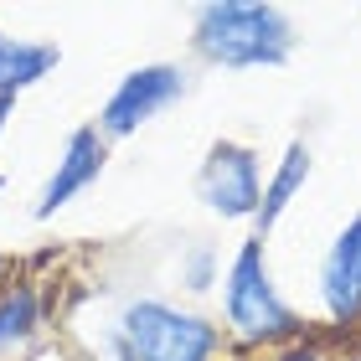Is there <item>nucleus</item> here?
Instances as JSON below:
<instances>
[{
  "label": "nucleus",
  "instance_id": "9b49d317",
  "mask_svg": "<svg viewBox=\"0 0 361 361\" xmlns=\"http://www.w3.org/2000/svg\"><path fill=\"white\" fill-rule=\"evenodd\" d=\"M180 284L191 294H207L212 284H222L217 279V248H212V243H191V248L180 253Z\"/></svg>",
  "mask_w": 361,
  "mask_h": 361
},
{
  "label": "nucleus",
  "instance_id": "dca6fc26",
  "mask_svg": "<svg viewBox=\"0 0 361 361\" xmlns=\"http://www.w3.org/2000/svg\"><path fill=\"white\" fill-rule=\"evenodd\" d=\"M356 361H361V356H356Z\"/></svg>",
  "mask_w": 361,
  "mask_h": 361
},
{
  "label": "nucleus",
  "instance_id": "0eeeda50",
  "mask_svg": "<svg viewBox=\"0 0 361 361\" xmlns=\"http://www.w3.org/2000/svg\"><path fill=\"white\" fill-rule=\"evenodd\" d=\"M320 305L341 331L361 325V212L341 227L320 258Z\"/></svg>",
  "mask_w": 361,
  "mask_h": 361
},
{
  "label": "nucleus",
  "instance_id": "4468645a",
  "mask_svg": "<svg viewBox=\"0 0 361 361\" xmlns=\"http://www.w3.org/2000/svg\"><path fill=\"white\" fill-rule=\"evenodd\" d=\"M0 274H6V253H0Z\"/></svg>",
  "mask_w": 361,
  "mask_h": 361
},
{
  "label": "nucleus",
  "instance_id": "9d476101",
  "mask_svg": "<svg viewBox=\"0 0 361 361\" xmlns=\"http://www.w3.org/2000/svg\"><path fill=\"white\" fill-rule=\"evenodd\" d=\"M37 331H42V289L26 284V279L0 289V356L31 346Z\"/></svg>",
  "mask_w": 361,
  "mask_h": 361
},
{
  "label": "nucleus",
  "instance_id": "7ed1b4c3",
  "mask_svg": "<svg viewBox=\"0 0 361 361\" xmlns=\"http://www.w3.org/2000/svg\"><path fill=\"white\" fill-rule=\"evenodd\" d=\"M119 341L135 361H217L227 346V325L180 310L171 300H129L119 310Z\"/></svg>",
  "mask_w": 361,
  "mask_h": 361
},
{
  "label": "nucleus",
  "instance_id": "39448f33",
  "mask_svg": "<svg viewBox=\"0 0 361 361\" xmlns=\"http://www.w3.org/2000/svg\"><path fill=\"white\" fill-rule=\"evenodd\" d=\"M186 73L176 68V62H145V68L124 73L119 88L104 98V109H98V135L104 140H129L135 129H145L150 119H160L171 104L186 98Z\"/></svg>",
  "mask_w": 361,
  "mask_h": 361
},
{
  "label": "nucleus",
  "instance_id": "1a4fd4ad",
  "mask_svg": "<svg viewBox=\"0 0 361 361\" xmlns=\"http://www.w3.org/2000/svg\"><path fill=\"white\" fill-rule=\"evenodd\" d=\"M62 62L57 42H37V37H11L0 31V98H21L26 88H37L42 78H52Z\"/></svg>",
  "mask_w": 361,
  "mask_h": 361
},
{
  "label": "nucleus",
  "instance_id": "f257e3e1",
  "mask_svg": "<svg viewBox=\"0 0 361 361\" xmlns=\"http://www.w3.org/2000/svg\"><path fill=\"white\" fill-rule=\"evenodd\" d=\"M300 47L284 6L269 0H207L191 11V52L227 73L284 68Z\"/></svg>",
  "mask_w": 361,
  "mask_h": 361
},
{
  "label": "nucleus",
  "instance_id": "f8f14e48",
  "mask_svg": "<svg viewBox=\"0 0 361 361\" xmlns=\"http://www.w3.org/2000/svg\"><path fill=\"white\" fill-rule=\"evenodd\" d=\"M325 351L320 346H310V341H294V346L289 351H279V361H320Z\"/></svg>",
  "mask_w": 361,
  "mask_h": 361
},
{
  "label": "nucleus",
  "instance_id": "20e7f679",
  "mask_svg": "<svg viewBox=\"0 0 361 361\" xmlns=\"http://www.w3.org/2000/svg\"><path fill=\"white\" fill-rule=\"evenodd\" d=\"M196 202L222 222H253L264 202V160L243 140H212L196 171Z\"/></svg>",
  "mask_w": 361,
  "mask_h": 361
},
{
  "label": "nucleus",
  "instance_id": "423d86ee",
  "mask_svg": "<svg viewBox=\"0 0 361 361\" xmlns=\"http://www.w3.org/2000/svg\"><path fill=\"white\" fill-rule=\"evenodd\" d=\"M109 166V140L98 135V124H78L68 145H62V155H57V166L52 176L42 180V191H37V207H31V217L37 222H52L68 202H78L98 176H104Z\"/></svg>",
  "mask_w": 361,
  "mask_h": 361
},
{
  "label": "nucleus",
  "instance_id": "ddd939ff",
  "mask_svg": "<svg viewBox=\"0 0 361 361\" xmlns=\"http://www.w3.org/2000/svg\"><path fill=\"white\" fill-rule=\"evenodd\" d=\"M11 109H16L11 98H0V135H6V124H11Z\"/></svg>",
  "mask_w": 361,
  "mask_h": 361
},
{
  "label": "nucleus",
  "instance_id": "2eb2a0df",
  "mask_svg": "<svg viewBox=\"0 0 361 361\" xmlns=\"http://www.w3.org/2000/svg\"><path fill=\"white\" fill-rule=\"evenodd\" d=\"M0 191H6V176H0Z\"/></svg>",
  "mask_w": 361,
  "mask_h": 361
},
{
  "label": "nucleus",
  "instance_id": "6e6552de",
  "mask_svg": "<svg viewBox=\"0 0 361 361\" xmlns=\"http://www.w3.org/2000/svg\"><path fill=\"white\" fill-rule=\"evenodd\" d=\"M310 171H315L310 145H305V140H289V145H284V160H279L274 176L264 180V202H258V217H253V238H258V243H269V233L279 227V217H284V212L294 207V196L305 191Z\"/></svg>",
  "mask_w": 361,
  "mask_h": 361
},
{
  "label": "nucleus",
  "instance_id": "f03ea898",
  "mask_svg": "<svg viewBox=\"0 0 361 361\" xmlns=\"http://www.w3.org/2000/svg\"><path fill=\"white\" fill-rule=\"evenodd\" d=\"M222 320L238 346H294V341H305V320L294 315V305L274 284L269 243H258L253 233L238 243L233 264L222 274Z\"/></svg>",
  "mask_w": 361,
  "mask_h": 361
}]
</instances>
